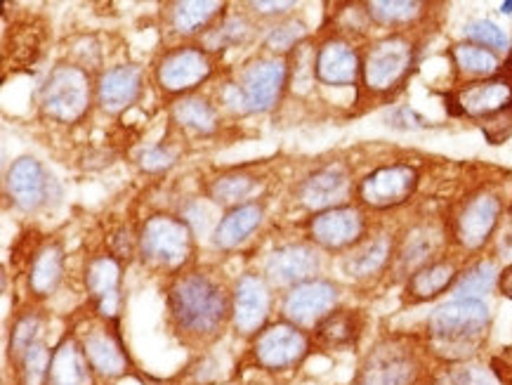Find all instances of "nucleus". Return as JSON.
Masks as SVG:
<instances>
[{"instance_id": "26", "label": "nucleus", "mask_w": 512, "mask_h": 385, "mask_svg": "<svg viewBox=\"0 0 512 385\" xmlns=\"http://www.w3.org/2000/svg\"><path fill=\"white\" fill-rule=\"evenodd\" d=\"M361 329H364V317L359 310H333L317 324L314 334L324 348L343 350L359 341Z\"/></svg>"}, {"instance_id": "1", "label": "nucleus", "mask_w": 512, "mask_h": 385, "mask_svg": "<svg viewBox=\"0 0 512 385\" xmlns=\"http://www.w3.org/2000/svg\"><path fill=\"white\" fill-rule=\"evenodd\" d=\"M168 310L177 329L187 336L208 338L220 331L227 315H232V300L225 286L208 272H182L168 289Z\"/></svg>"}, {"instance_id": "22", "label": "nucleus", "mask_w": 512, "mask_h": 385, "mask_svg": "<svg viewBox=\"0 0 512 385\" xmlns=\"http://www.w3.org/2000/svg\"><path fill=\"white\" fill-rule=\"evenodd\" d=\"M395 249L397 244L392 234H376V237L364 239L343 258V272L352 279L376 277L390 265Z\"/></svg>"}, {"instance_id": "36", "label": "nucleus", "mask_w": 512, "mask_h": 385, "mask_svg": "<svg viewBox=\"0 0 512 385\" xmlns=\"http://www.w3.org/2000/svg\"><path fill=\"white\" fill-rule=\"evenodd\" d=\"M52 355L48 345L38 341L24 352L22 360H19V374H22L24 385H45L48 383V371H50Z\"/></svg>"}, {"instance_id": "19", "label": "nucleus", "mask_w": 512, "mask_h": 385, "mask_svg": "<svg viewBox=\"0 0 512 385\" xmlns=\"http://www.w3.org/2000/svg\"><path fill=\"white\" fill-rule=\"evenodd\" d=\"M269 317V289L258 274H244L234 286L232 322L241 334H255Z\"/></svg>"}, {"instance_id": "23", "label": "nucleus", "mask_w": 512, "mask_h": 385, "mask_svg": "<svg viewBox=\"0 0 512 385\" xmlns=\"http://www.w3.org/2000/svg\"><path fill=\"white\" fill-rule=\"evenodd\" d=\"M45 385H93V364L74 338H64L52 350V362Z\"/></svg>"}, {"instance_id": "15", "label": "nucleus", "mask_w": 512, "mask_h": 385, "mask_svg": "<svg viewBox=\"0 0 512 385\" xmlns=\"http://www.w3.org/2000/svg\"><path fill=\"white\" fill-rule=\"evenodd\" d=\"M52 178L34 156H19L5 175V189L12 204L22 211H36L50 199Z\"/></svg>"}, {"instance_id": "31", "label": "nucleus", "mask_w": 512, "mask_h": 385, "mask_svg": "<svg viewBox=\"0 0 512 385\" xmlns=\"http://www.w3.org/2000/svg\"><path fill=\"white\" fill-rule=\"evenodd\" d=\"M173 119L180 123L182 128L194 130V133L199 135L215 133L220 123L213 104H210L206 97L196 95H185L173 104Z\"/></svg>"}, {"instance_id": "25", "label": "nucleus", "mask_w": 512, "mask_h": 385, "mask_svg": "<svg viewBox=\"0 0 512 385\" xmlns=\"http://www.w3.org/2000/svg\"><path fill=\"white\" fill-rule=\"evenodd\" d=\"M458 282V267L451 260H435L425 265L423 270L411 274L406 282V296L413 303H425V300L437 298L439 293L451 289Z\"/></svg>"}, {"instance_id": "8", "label": "nucleus", "mask_w": 512, "mask_h": 385, "mask_svg": "<svg viewBox=\"0 0 512 385\" xmlns=\"http://www.w3.org/2000/svg\"><path fill=\"white\" fill-rule=\"evenodd\" d=\"M213 74V62L199 45H180L156 64V81L170 95H185L203 86Z\"/></svg>"}, {"instance_id": "44", "label": "nucleus", "mask_w": 512, "mask_h": 385, "mask_svg": "<svg viewBox=\"0 0 512 385\" xmlns=\"http://www.w3.org/2000/svg\"><path fill=\"white\" fill-rule=\"evenodd\" d=\"M387 126L413 130V128H425V126H428V121H425L420 114L413 112L411 107H399L390 116H387Z\"/></svg>"}, {"instance_id": "7", "label": "nucleus", "mask_w": 512, "mask_h": 385, "mask_svg": "<svg viewBox=\"0 0 512 385\" xmlns=\"http://www.w3.org/2000/svg\"><path fill=\"white\" fill-rule=\"evenodd\" d=\"M418 374L416 350L402 341H383L366 355L357 385H416Z\"/></svg>"}, {"instance_id": "6", "label": "nucleus", "mask_w": 512, "mask_h": 385, "mask_svg": "<svg viewBox=\"0 0 512 385\" xmlns=\"http://www.w3.org/2000/svg\"><path fill=\"white\" fill-rule=\"evenodd\" d=\"M288 83V64L284 57H260L248 64L236 83L239 109L248 114H265L277 107Z\"/></svg>"}, {"instance_id": "11", "label": "nucleus", "mask_w": 512, "mask_h": 385, "mask_svg": "<svg viewBox=\"0 0 512 385\" xmlns=\"http://www.w3.org/2000/svg\"><path fill=\"white\" fill-rule=\"evenodd\" d=\"M366 218L357 206H338L331 211L314 213L310 220V237L326 251H345L364 241Z\"/></svg>"}, {"instance_id": "9", "label": "nucleus", "mask_w": 512, "mask_h": 385, "mask_svg": "<svg viewBox=\"0 0 512 385\" xmlns=\"http://www.w3.org/2000/svg\"><path fill=\"white\" fill-rule=\"evenodd\" d=\"M503 204L494 192H477L465 201L454 220V239L465 251H479L494 237Z\"/></svg>"}, {"instance_id": "13", "label": "nucleus", "mask_w": 512, "mask_h": 385, "mask_svg": "<svg viewBox=\"0 0 512 385\" xmlns=\"http://www.w3.org/2000/svg\"><path fill=\"white\" fill-rule=\"evenodd\" d=\"M352 194V175L343 163H331V166L319 168L307 175L298 187V199L307 211L324 213L331 208L347 206L345 201Z\"/></svg>"}, {"instance_id": "33", "label": "nucleus", "mask_w": 512, "mask_h": 385, "mask_svg": "<svg viewBox=\"0 0 512 385\" xmlns=\"http://www.w3.org/2000/svg\"><path fill=\"white\" fill-rule=\"evenodd\" d=\"M498 267L491 260H482V263L472 265L468 272H463L454 284V298L456 300H482L487 293H491L498 286Z\"/></svg>"}, {"instance_id": "21", "label": "nucleus", "mask_w": 512, "mask_h": 385, "mask_svg": "<svg viewBox=\"0 0 512 385\" xmlns=\"http://www.w3.org/2000/svg\"><path fill=\"white\" fill-rule=\"evenodd\" d=\"M85 286L93 296L97 312L102 317L114 319L121 308V265L111 256H97L85 270Z\"/></svg>"}, {"instance_id": "30", "label": "nucleus", "mask_w": 512, "mask_h": 385, "mask_svg": "<svg viewBox=\"0 0 512 385\" xmlns=\"http://www.w3.org/2000/svg\"><path fill=\"white\" fill-rule=\"evenodd\" d=\"M225 3L218 0H185V3H173L170 10V26L175 34L192 36L213 24L215 17L222 15Z\"/></svg>"}, {"instance_id": "48", "label": "nucleus", "mask_w": 512, "mask_h": 385, "mask_svg": "<svg viewBox=\"0 0 512 385\" xmlns=\"http://www.w3.org/2000/svg\"><path fill=\"white\" fill-rule=\"evenodd\" d=\"M501 12H503V15H512V0H510V3L501 5Z\"/></svg>"}, {"instance_id": "27", "label": "nucleus", "mask_w": 512, "mask_h": 385, "mask_svg": "<svg viewBox=\"0 0 512 385\" xmlns=\"http://www.w3.org/2000/svg\"><path fill=\"white\" fill-rule=\"evenodd\" d=\"M262 218H265V211H262L260 204H241L229 208V213L215 227V244L220 249H236L258 230Z\"/></svg>"}, {"instance_id": "38", "label": "nucleus", "mask_w": 512, "mask_h": 385, "mask_svg": "<svg viewBox=\"0 0 512 385\" xmlns=\"http://www.w3.org/2000/svg\"><path fill=\"white\" fill-rule=\"evenodd\" d=\"M43 322L36 312H29V315L19 317L17 324L12 326V338H10V350L17 360H22V355L31 345L41 341Z\"/></svg>"}, {"instance_id": "24", "label": "nucleus", "mask_w": 512, "mask_h": 385, "mask_svg": "<svg viewBox=\"0 0 512 385\" xmlns=\"http://www.w3.org/2000/svg\"><path fill=\"white\" fill-rule=\"evenodd\" d=\"M439 244H442V232L435 230L432 225L411 227L395 249L397 267L411 277V274L423 270L425 265L435 263L432 258L439 251Z\"/></svg>"}, {"instance_id": "37", "label": "nucleus", "mask_w": 512, "mask_h": 385, "mask_svg": "<svg viewBox=\"0 0 512 385\" xmlns=\"http://www.w3.org/2000/svg\"><path fill=\"white\" fill-rule=\"evenodd\" d=\"M307 36V29L303 22H281L267 31L265 45L277 57H284L288 50H293L303 38Z\"/></svg>"}, {"instance_id": "18", "label": "nucleus", "mask_w": 512, "mask_h": 385, "mask_svg": "<svg viewBox=\"0 0 512 385\" xmlns=\"http://www.w3.org/2000/svg\"><path fill=\"white\" fill-rule=\"evenodd\" d=\"M361 57L343 38H328L314 57V74L324 86L347 88L361 76Z\"/></svg>"}, {"instance_id": "32", "label": "nucleus", "mask_w": 512, "mask_h": 385, "mask_svg": "<svg viewBox=\"0 0 512 385\" xmlns=\"http://www.w3.org/2000/svg\"><path fill=\"white\" fill-rule=\"evenodd\" d=\"M451 57H454V64L463 71V74L482 78V81L484 78H494L498 74V69H501L496 52L475 43L454 45V48H451Z\"/></svg>"}, {"instance_id": "47", "label": "nucleus", "mask_w": 512, "mask_h": 385, "mask_svg": "<svg viewBox=\"0 0 512 385\" xmlns=\"http://www.w3.org/2000/svg\"><path fill=\"white\" fill-rule=\"evenodd\" d=\"M432 385H456V383H454V378H451V374H446V376H439Z\"/></svg>"}, {"instance_id": "16", "label": "nucleus", "mask_w": 512, "mask_h": 385, "mask_svg": "<svg viewBox=\"0 0 512 385\" xmlns=\"http://www.w3.org/2000/svg\"><path fill=\"white\" fill-rule=\"evenodd\" d=\"M454 114H465L472 119H489L512 107V81L503 76L484 78L463 86L454 93Z\"/></svg>"}, {"instance_id": "45", "label": "nucleus", "mask_w": 512, "mask_h": 385, "mask_svg": "<svg viewBox=\"0 0 512 385\" xmlns=\"http://www.w3.org/2000/svg\"><path fill=\"white\" fill-rule=\"evenodd\" d=\"M248 8H253L258 15H269V17H277V15H286L295 8V3H265V0H258V3H248Z\"/></svg>"}, {"instance_id": "5", "label": "nucleus", "mask_w": 512, "mask_h": 385, "mask_svg": "<svg viewBox=\"0 0 512 385\" xmlns=\"http://www.w3.org/2000/svg\"><path fill=\"white\" fill-rule=\"evenodd\" d=\"M90 76L74 64H59L41 90V109L52 121L76 123L90 107Z\"/></svg>"}, {"instance_id": "29", "label": "nucleus", "mask_w": 512, "mask_h": 385, "mask_svg": "<svg viewBox=\"0 0 512 385\" xmlns=\"http://www.w3.org/2000/svg\"><path fill=\"white\" fill-rule=\"evenodd\" d=\"M64 274V251L62 246L45 244L41 251H36L34 260L29 267V289L36 293L38 298L50 296L57 291L59 282H62Z\"/></svg>"}, {"instance_id": "35", "label": "nucleus", "mask_w": 512, "mask_h": 385, "mask_svg": "<svg viewBox=\"0 0 512 385\" xmlns=\"http://www.w3.org/2000/svg\"><path fill=\"white\" fill-rule=\"evenodd\" d=\"M423 8L418 0H376L366 5V15L380 26H402L423 15Z\"/></svg>"}, {"instance_id": "34", "label": "nucleus", "mask_w": 512, "mask_h": 385, "mask_svg": "<svg viewBox=\"0 0 512 385\" xmlns=\"http://www.w3.org/2000/svg\"><path fill=\"white\" fill-rule=\"evenodd\" d=\"M258 187V180L251 173H227L215 178L208 185V197L220 206H241V201L251 197Z\"/></svg>"}, {"instance_id": "39", "label": "nucleus", "mask_w": 512, "mask_h": 385, "mask_svg": "<svg viewBox=\"0 0 512 385\" xmlns=\"http://www.w3.org/2000/svg\"><path fill=\"white\" fill-rule=\"evenodd\" d=\"M465 36L475 45H482V48L489 50H508L510 45L508 34L498 24L489 22V19H477V22L465 26Z\"/></svg>"}, {"instance_id": "10", "label": "nucleus", "mask_w": 512, "mask_h": 385, "mask_svg": "<svg viewBox=\"0 0 512 385\" xmlns=\"http://www.w3.org/2000/svg\"><path fill=\"white\" fill-rule=\"evenodd\" d=\"M418 187V171L406 163H395V166H383L366 175L359 182V199L361 204L376 208V211H387L406 204L413 197Z\"/></svg>"}, {"instance_id": "42", "label": "nucleus", "mask_w": 512, "mask_h": 385, "mask_svg": "<svg viewBox=\"0 0 512 385\" xmlns=\"http://www.w3.org/2000/svg\"><path fill=\"white\" fill-rule=\"evenodd\" d=\"M210 36H218L220 38L218 48H225L227 43H232V45L234 43H241L248 36V24H246V19H241V17L227 19V22L220 24L218 29H215Z\"/></svg>"}, {"instance_id": "4", "label": "nucleus", "mask_w": 512, "mask_h": 385, "mask_svg": "<svg viewBox=\"0 0 512 385\" xmlns=\"http://www.w3.org/2000/svg\"><path fill=\"white\" fill-rule=\"evenodd\" d=\"M192 230L187 220L173 218V215H152L140 232V256L144 263L175 270L185 265L192 256Z\"/></svg>"}, {"instance_id": "12", "label": "nucleus", "mask_w": 512, "mask_h": 385, "mask_svg": "<svg viewBox=\"0 0 512 385\" xmlns=\"http://www.w3.org/2000/svg\"><path fill=\"white\" fill-rule=\"evenodd\" d=\"M307 348H310V341H307L305 331H300L291 322H281L260 331L253 350L258 364H262L265 369L281 371L303 360Z\"/></svg>"}, {"instance_id": "20", "label": "nucleus", "mask_w": 512, "mask_h": 385, "mask_svg": "<svg viewBox=\"0 0 512 385\" xmlns=\"http://www.w3.org/2000/svg\"><path fill=\"white\" fill-rule=\"evenodd\" d=\"M142 93V71L135 64H118L97 81V102L107 114L126 112Z\"/></svg>"}, {"instance_id": "14", "label": "nucleus", "mask_w": 512, "mask_h": 385, "mask_svg": "<svg viewBox=\"0 0 512 385\" xmlns=\"http://www.w3.org/2000/svg\"><path fill=\"white\" fill-rule=\"evenodd\" d=\"M338 303V286L326 279H310L293 286L284 298V315L295 326L319 324Z\"/></svg>"}, {"instance_id": "3", "label": "nucleus", "mask_w": 512, "mask_h": 385, "mask_svg": "<svg viewBox=\"0 0 512 385\" xmlns=\"http://www.w3.org/2000/svg\"><path fill=\"white\" fill-rule=\"evenodd\" d=\"M413 62H416V45L409 36H385L366 52L361 62V81L369 93H392L411 74Z\"/></svg>"}, {"instance_id": "46", "label": "nucleus", "mask_w": 512, "mask_h": 385, "mask_svg": "<svg viewBox=\"0 0 512 385\" xmlns=\"http://www.w3.org/2000/svg\"><path fill=\"white\" fill-rule=\"evenodd\" d=\"M498 289H501L505 298L512 300V265L505 267V270L501 272V277H498Z\"/></svg>"}, {"instance_id": "17", "label": "nucleus", "mask_w": 512, "mask_h": 385, "mask_svg": "<svg viewBox=\"0 0 512 385\" xmlns=\"http://www.w3.org/2000/svg\"><path fill=\"white\" fill-rule=\"evenodd\" d=\"M321 260L319 253L310 244H286L269 253L265 263V274L277 286H298L310 279H317Z\"/></svg>"}, {"instance_id": "43", "label": "nucleus", "mask_w": 512, "mask_h": 385, "mask_svg": "<svg viewBox=\"0 0 512 385\" xmlns=\"http://www.w3.org/2000/svg\"><path fill=\"white\" fill-rule=\"evenodd\" d=\"M140 163H142L144 171H152V173H156V171H166V168H170V166H173V163H175V154L170 152L168 147L156 145V147L147 149V152L142 154Z\"/></svg>"}, {"instance_id": "28", "label": "nucleus", "mask_w": 512, "mask_h": 385, "mask_svg": "<svg viewBox=\"0 0 512 385\" xmlns=\"http://www.w3.org/2000/svg\"><path fill=\"white\" fill-rule=\"evenodd\" d=\"M83 350L93 369L104 376H121L126 371V352L107 329H93L85 334Z\"/></svg>"}, {"instance_id": "49", "label": "nucleus", "mask_w": 512, "mask_h": 385, "mask_svg": "<svg viewBox=\"0 0 512 385\" xmlns=\"http://www.w3.org/2000/svg\"><path fill=\"white\" fill-rule=\"evenodd\" d=\"M510 223H512V213H510Z\"/></svg>"}, {"instance_id": "40", "label": "nucleus", "mask_w": 512, "mask_h": 385, "mask_svg": "<svg viewBox=\"0 0 512 385\" xmlns=\"http://www.w3.org/2000/svg\"><path fill=\"white\" fill-rule=\"evenodd\" d=\"M456 385H501L496 374L487 367H479V364H461V367L451 371Z\"/></svg>"}, {"instance_id": "41", "label": "nucleus", "mask_w": 512, "mask_h": 385, "mask_svg": "<svg viewBox=\"0 0 512 385\" xmlns=\"http://www.w3.org/2000/svg\"><path fill=\"white\" fill-rule=\"evenodd\" d=\"M482 130L491 145H503V142L512 135V107L505 109L501 114H494L489 116V119H484Z\"/></svg>"}, {"instance_id": "2", "label": "nucleus", "mask_w": 512, "mask_h": 385, "mask_svg": "<svg viewBox=\"0 0 512 385\" xmlns=\"http://www.w3.org/2000/svg\"><path fill=\"white\" fill-rule=\"evenodd\" d=\"M491 312L484 300H451L430 312L425 331L435 355L449 362H465L487 341Z\"/></svg>"}]
</instances>
